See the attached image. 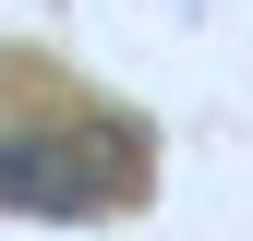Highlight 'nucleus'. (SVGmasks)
Segmentation results:
<instances>
[{
    "instance_id": "nucleus-1",
    "label": "nucleus",
    "mask_w": 253,
    "mask_h": 241,
    "mask_svg": "<svg viewBox=\"0 0 253 241\" xmlns=\"http://www.w3.org/2000/svg\"><path fill=\"white\" fill-rule=\"evenodd\" d=\"M97 133H0V205H48V217H84V205L121 193V169H73Z\"/></svg>"
}]
</instances>
